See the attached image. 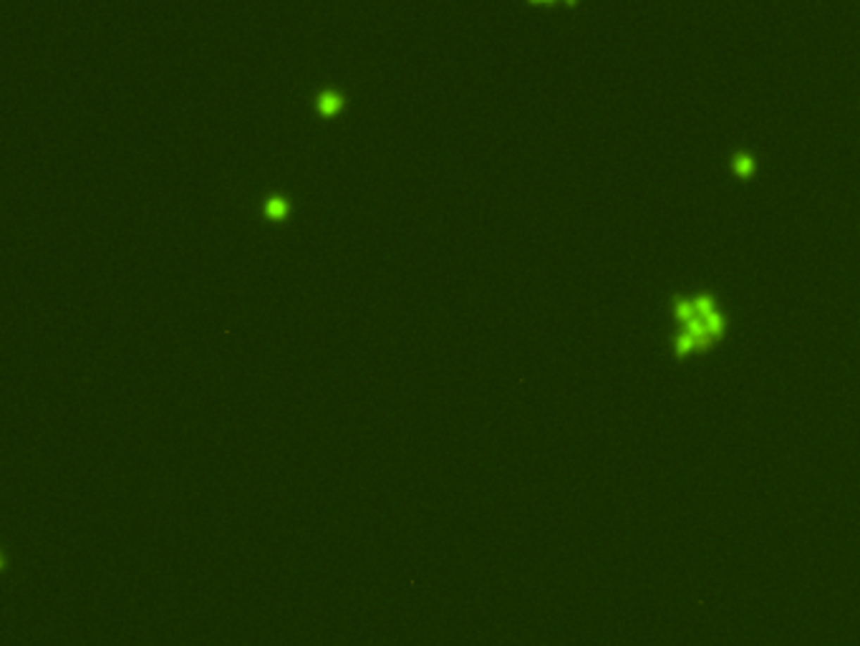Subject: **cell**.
Instances as JSON below:
<instances>
[{
	"mask_svg": "<svg viewBox=\"0 0 860 646\" xmlns=\"http://www.w3.org/2000/svg\"><path fill=\"white\" fill-rule=\"evenodd\" d=\"M265 212H268V218H273V220H280V218H285V215H288V205H285V199H280V197H273L270 202H268V205H265Z\"/></svg>",
	"mask_w": 860,
	"mask_h": 646,
	"instance_id": "obj_3",
	"label": "cell"
},
{
	"mask_svg": "<svg viewBox=\"0 0 860 646\" xmlns=\"http://www.w3.org/2000/svg\"><path fill=\"white\" fill-rule=\"evenodd\" d=\"M734 167H737V172L747 175V172L752 169V162H749V157H737V164H734Z\"/></svg>",
	"mask_w": 860,
	"mask_h": 646,
	"instance_id": "obj_4",
	"label": "cell"
},
{
	"mask_svg": "<svg viewBox=\"0 0 860 646\" xmlns=\"http://www.w3.org/2000/svg\"><path fill=\"white\" fill-rule=\"evenodd\" d=\"M318 106H320V111H323V114H336V111L343 106V99L338 97V94H323Z\"/></svg>",
	"mask_w": 860,
	"mask_h": 646,
	"instance_id": "obj_2",
	"label": "cell"
},
{
	"mask_svg": "<svg viewBox=\"0 0 860 646\" xmlns=\"http://www.w3.org/2000/svg\"><path fill=\"white\" fill-rule=\"evenodd\" d=\"M671 313L679 323V331L674 336V354L679 359L709 351L716 341H722L724 331H727V321L709 293L676 298Z\"/></svg>",
	"mask_w": 860,
	"mask_h": 646,
	"instance_id": "obj_1",
	"label": "cell"
}]
</instances>
